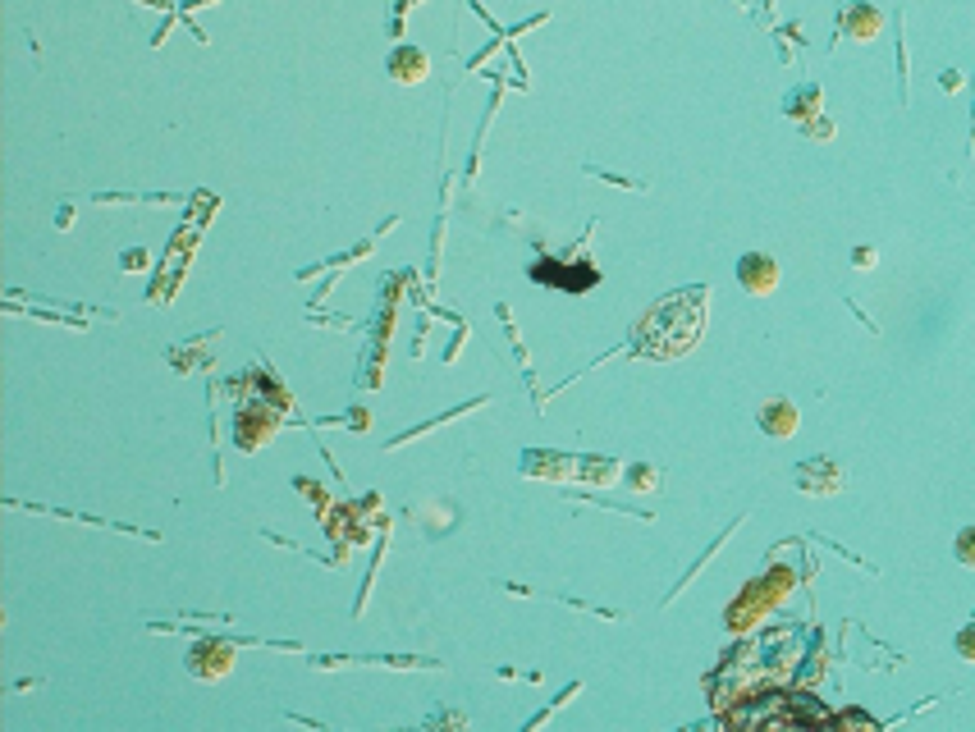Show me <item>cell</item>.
I'll list each match as a JSON object with an SVG mask.
<instances>
[{
    "label": "cell",
    "instance_id": "6da1fadb",
    "mask_svg": "<svg viewBox=\"0 0 975 732\" xmlns=\"http://www.w3.org/2000/svg\"><path fill=\"white\" fill-rule=\"evenodd\" d=\"M705 307H710V289H678L664 302H655L632 330V348L646 357H683L687 348L701 344L705 334Z\"/></svg>",
    "mask_w": 975,
    "mask_h": 732
},
{
    "label": "cell",
    "instance_id": "7a4b0ae2",
    "mask_svg": "<svg viewBox=\"0 0 975 732\" xmlns=\"http://www.w3.org/2000/svg\"><path fill=\"white\" fill-rule=\"evenodd\" d=\"M737 284L751 293V298H765V293L779 289V261L765 257V252H747L737 261Z\"/></svg>",
    "mask_w": 975,
    "mask_h": 732
},
{
    "label": "cell",
    "instance_id": "3957f363",
    "mask_svg": "<svg viewBox=\"0 0 975 732\" xmlns=\"http://www.w3.org/2000/svg\"><path fill=\"white\" fill-rule=\"evenodd\" d=\"M843 481V467H834L829 458H811V463L797 467V485L806 495H834V490H843Z\"/></svg>",
    "mask_w": 975,
    "mask_h": 732
},
{
    "label": "cell",
    "instance_id": "277c9868",
    "mask_svg": "<svg viewBox=\"0 0 975 732\" xmlns=\"http://www.w3.org/2000/svg\"><path fill=\"white\" fill-rule=\"evenodd\" d=\"M531 280H541V284H554V289H564V293H586L591 284H600V270H564V266H554V261H536L531 266Z\"/></svg>",
    "mask_w": 975,
    "mask_h": 732
},
{
    "label": "cell",
    "instance_id": "5b68a950",
    "mask_svg": "<svg viewBox=\"0 0 975 732\" xmlns=\"http://www.w3.org/2000/svg\"><path fill=\"white\" fill-rule=\"evenodd\" d=\"M838 28H843L852 42H875L879 28H884V19H879L875 5H866V0H856V5H847L843 19H838Z\"/></svg>",
    "mask_w": 975,
    "mask_h": 732
},
{
    "label": "cell",
    "instance_id": "8992f818",
    "mask_svg": "<svg viewBox=\"0 0 975 732\" xmlns=\"http://www.w3.org/2000/svg\"><path fill=\"white\" fill-rule=\"evenodd\" d=\"M229 664H234V650L220 646V641H202L193 650V659H188L193 678H220V673H229Z\"/></svg>",
    "mask_w": 975,
    "mask_h": 732
},
{
    "label": "cell",
    "instance_id": "52a82bcc",
    "mask_svg": "<svg viewBox=\"0 0 975 732\" xmlns=\"http://www.w3.org/2000/svg\"><path fill=\"white\" fill-rule=\"evenodd\" d=\"M431 74V60H426L417 46H394L390 55V78L394 83H422Z\"/></svg>",
    "mask_w": 975,
    "mask_h": 732
},
{
    "label": "cell",
    "instance_id": "ba28073f",
    "mask_svg": "<svg viewBox=\"0 0 975 732\" xmlns=\"http://www.w3.org/2000/svg\"><path fill=\"white\" fill-rule=\"evenodd\" d=\"M760 431L770 435V440H788V435L797 431V408H792L788 399H770L765 408H760Z\"/></svg>",
    "mask_w": 975,
    "mask_h": 732
},
{
    "label": "cell",
    "instance_id": "9c48e42d",
    "mask_svg": "<svg viewBox=\"0 0 975 732\" xmlns=\"http://www.w3.org/2000/svg\"><path fill=\"white\" fill-rule=\"evenodd\" d=\"M815 106H820V87H797V92H792V97H788V115L792 119H811L815 115Z\"/></svg>",
    "mask_w": 975,
    "mask_h": 732
},
{
    "label": "cell",
    "instance_id": "30bf717a",
    "mask_svg": "<svg viewBox=\"0 0 975 732\" xmlns=\"http://www.w3.org/2000/svg\"><path fill=\"white\" fill-rule=\"evenodd\" d=\"M628 485H637V490H650V485H655V472H650V467H632Z\"/></svg>",
    "mask_w": 975,
    "mask_h": 732
},
{
    "label": "cell",
    "instance_id": "8fae6325",
    "mask_svg": "<svg viewBox=\"0 0 975 732\" xmlns=\"http://www.w3.org/2000/svg\"><path fill=\"white\" fill-rule=\"evenodd\" d=\"M856 266H861V270L875 266V252H870V248H856Z\"/></svg>",
    "mask_w": 975,
    "mask_h": 732
}]
</instances>
